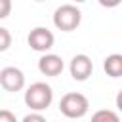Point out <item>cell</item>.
<instances>
[{
  "label": "cell",
  "instance_id": "obj_1",
  "mask_svg": "<svg viewBox=\"0 0 122 122\" xmlns=\"http://www.w3.org/2000/svg\"><path fill=\"white\" fill-rule=\"evenodd\" d=\"M51 101H53V92L46 82H34L25 92V105L32 112L46 111L51 105Z\"/></svg>",
  "mask_w": 122,
  "mask_h": 122
},
{
  "label": "cell",
  "instance_id": "obj_2",
  "mask_svg": "<svg viewBox=\"0 0 122 122\" xmlns=\"http://www.w3.org/2000/svg\"><path fill=\"white\" fill-rule=\"evenodd\" d=\"M88 109H90L88 97L78 92H69L59 101V111L67 118H82V116H86Z\"/></svg>",
  "mask_w": 122,
  "mask_h": 122
},
{
  "label": "cell",
  "instance_id": "obj_3",
  "mask_svg": "<svg viewBox=\"0 0 122 122\" xmlns=\"http://www.w3.org/2000/svg\"><path fill=\"white\" fill-rule=\"evenodd\" d=\"M80 21H82V11L74 4H63L53 11V25L63 32H71L78 29Z\"/></svg>",
  "mask_w": 122,
  "mask_h": 122
},
{
  "label": "cell",
  "instance_id": "obj_4",
  "mask_svg": "<svg viewBox=\"0 0 122 122\" xmlns=\"http://www.w3.org/2000/svg\"><path fill=\"white\" fill-rule=\"evenodd\" d=\"M27 42H29V46H30L34 51H42V53H46L48 50L53 48L55 36H53V32H51L50 29H46V27H34V29L29 32Z\"/></svg>",
  "mask_w": 122,
  "mask_h": 122
},
{
  "label": "cell",
  "instance_id": "obj_5",
  "mask_svg": "<svg viewBox=\"0 0 122 122\" xmlns=\"http://www.w3.org/2000/svg\"><path fill=\"white\" fill-rule=\"evenodd\" d=\"M0 86L6 92H21L25 88V74L17 67H4L0 71Z\"/></svg>",
  "mask_w": 122,
  "mask_h": 122
},
{
  "label": "cell",
  "instance_id": "obj_6",
  "mask_svg": "<svg viewBox=\"0 0 122 122\" xmlns=\"http://www.w3.org/2000/svg\"><path fill=\"white\" fill-rule=\"evenodd\" d=\"M69 71H71V76L78 82H84L92 76L93 72V63L92 59L86 55V53H78L71 59V65H69Z\"/></svg>",
  "mask_w": 122,
  "mask_h": 122
},
{
  "label": "cell",
  "instance_id": "obj_7",
  "mask_svg": "<svg viewBox=\"0 0 122 122\" xmlns=\"http://www.w3.org/2000/svg\"><path fill=\"white\" fill-rule=\"evenodd\" d=\"M63 59L55 53H44L38 59V71L44 76H57L63 72Z\"/></svg>",
  "mask_w": 122,
  "mask_h": 122
},
{
  "label": "cell",
  "instance_id": "obj_8",
  "mask_svg": "<svg viewBox=\"0 0 122 122\" xmlns=\"http://www.w3.org/2000/svg\"><path fill=\"white\" fill-rule=\"evenodd\" d=\"M103 71L111 78L122 76V53H111V55H107L105 61H103Z\"/></svg>",
  "mask_w": 122,
  "mask_h": 122
},
{
  "label": "cell",
  "instance_id": "obj_9",
  "mask_svg": "<svg viewBox=\"0 0 122 122\" xmlns=\"http://www.w3.org/2000/svg\"><path fill=\"white\" fill-rule=\"evenodd\" d=\"M90 122H120V116L111 109H101V111L92 114Z\"/></svg>",
  "mask_w": 122,
  "mask_h": 122
},
{
  "label": "cell",
  "instance_id": "obj_10",
  "mask_svg": "<svg viewBox=\"0 0 122 122\" xmlns=\"http://www.w3.org/2000/svg\"><path fill=\"white\" fill-rule=\"evenodd\" d=\"M11 46V34L6 27H0V51H6Z\"/></svg>",
  "mask_w": 122,
  "mask_h": 122
},
{
  "label": "cell",
  "instance_id": "obj_11",
  "mask_svg": "<svg viewBox=\"0 0 122 122\" xmlns=\"http://www.w3.org/2000/svg\"><path fill=\"white\" fill-rule=\"evenodd\" d=\"M11 10V0H0V19H6Z\"/></svg>",
  "mask_w": 122,
  "mask_h": 122
},
{
  "label": "cell",
  "instance_id": "obj_12",
  "mask_svg": "<svg viewBox=\"0 0 122 122\" xmlns=\"http://www.w3.org/2000/svg\"><path fill=\"white\" fill-rule=\"evenodd\" d=\"M0 122H17V118H15V114H13L11 111L2 109V111H0Z\"/></svg>",
  "mask_w": 122,
  "mask_h": 122
},
{
  "label": "cell",
  "instance_id": "obj_13",
  "mask_svg": "<svg viewBox=\"0 0 122 122\" xmlns=\"http://www.w3.org/2000/svg\"><path fill=\"white\" fill-rule=\"evenodd\" d=\"M21 122H48V120H46L40 112H30V114H27Z\"/></svg>",
  "mask_w": 122,
  "mask_h": 122
},
{
  "label": "cell",
  "instance_id": "obj_14",
  "mask_svg": "<svg viewBox=\"0 0 122 122\" xmlns=\"http://www.w3.org/2000/svg\"><path fill=\"white\" fill-rule=\"evenodd\" d=\"M103 8H116V6H120L122 4V0H97Z\"/></svg>",
  "mask_w": 122,
  "mask_h": 122
},
{
  "label": "cell",
  "instance_id": "obj_15",
  "mask_svg": "<svg viewBox=\"0 0 122 122\" xmlns=\"http://www.w3.org/2000/svg\"><path fill=\"white\" fill-rule=\"evenodd\" d=\"M116 107H118V111L122 112V90L116 93Z\"/></svg>",
  "mask_w": 122,
  "mask_h": 122
},
{
  "label": "cell",
  "instance_id": "obj_16",
  "mask_svg": "<svg viewBox=\"0 0 122 122\" xmlns=\"http://www.w3.org/2000/svg\"><path fill=\"white\" fill-rule=\"evenodd\" d=\"M74 2H86V0H74Z\"/></svg>",
  "mask_w": 122,
  "mask_h": 122
},
{
  "label": "cell",
  "instance_id": "obj_17",
  "mask_svg": "<svg viewBox=\"0 0 122 122\" xmlns=\"http://www.w3.org/2000/svg\"><path fill=\"white\" fill-rule=\"evenodd\" d=\"M36 2H42V0H36Z\"/></svg>",
  "mask_w": 122,
  "mask_h": 122
}]
</instances>
